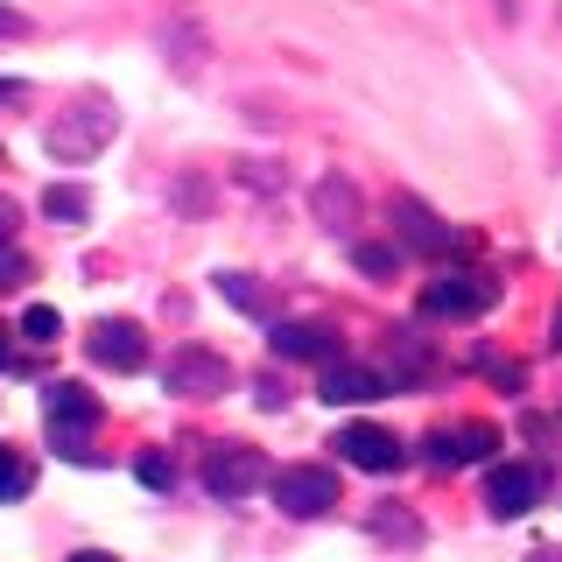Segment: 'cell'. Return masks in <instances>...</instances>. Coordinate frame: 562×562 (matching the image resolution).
Instances as JSON below:
<instances>
[{"label":"cell","instance_id":"1","mask_svg":"<svg viewBox=\"0 0 562 562\" xmlns=\"http://www.w3.org/2000/svg\"><path fill=\"white\" fill-rule=\"evenodd\" d=\"M43 408H49V443H57L70 464H85V443H92V429H99V401L85 394L78 380H57V386H43Z\"/></svg>","mask_w":562,"mask_h":562},{"label":"cell","instance_id":"2","mask_svg":"<svg viewBox=\"0 0 562 562\" xmlns=\"http://www.w3.org/2000/svg\"><path fill=\"white\" fill-rule=\"evenodd\" d=\"M274 506H281L289 520L330 514V506H338V471H324V464H289V471H274Z\"/></svg>","mask_w":562,"mask_h":562},{"label":"cell","instance_id":"3","mask_svg":"<svg viewBox=\"0 0 562 562\" xmlns=\"http://www.w3.org/2000/svg\"><path fill=\"white\" fill-rule=\"evenodd\" d=\"M105 140H113V105L85 99V105H70L57 127H49V155H57V162H85V155L105 148Z\"/></svg>","mask_w":562,"mask_h":562},{"label":"cell","instance_id":"4","mask_svg":"<svg viewBox=\"0 0 562 562\" xmlns=\"http://www.w3.org/2000/svg\"><path fill=\"white\" fill-rule=\"evenodd\" d=\"M541 492H549V471H541V464H492L485 506L499 520H520V514H535V506H541Z\"/></svg>","mask_w":562,"mask_h":562},{"label":"cell","instance_id":"5","mask_svg":"<svg viewBox=\"0 0 562 562\" xmlns=\"http://www.w3.org/2000/svg\"><path fill=\"white\" fill-rule=\"evenodd\" d=\"M499 303V281L492 274H436L422 289V316H479Z\"/></svg>","mask_w":562,"mask_h":562},{"label":"cell","instance_id":"6","mask_svg":"<svg viewBox=\"0 0 562 562\" xmlns=\"http://www.w3.org/2000/svg\"><path fill=\"white\" fill-rule=\"evenodd\" d=\"M260 450H246V443H218V450H204V492L211 499H246V492L260 485Z\"/></svg>","mask_w":562,"mask_h":562},{"label":"cell","instance_id":"7","mask_svg":"<svg viewBox=\"0 0 562 562\" xmlns=\"http://www.w3.org/2000/svg\"><path fill=\"white\" fill-rule=\"evenodd\" d=\"M233 386V366L218 359V351H204V345H183L169 359V394H190V401H211V394H225Z\"/></svg>","mask_w":562,"mask_h":562},{"label":"cell","instance_id":"8","mask_svg":"<svg viewBox=\"0 0 562 562\" xmlns=\"http://www.w3.org/2000/svg\"><path fill=\"white\" fill-rule=\"evenodd\" d=\"M499 450V429H485V422H471V429H436L422 457H429L436 471H457V464H479V457Z\"/></svg>","mask_w":562,"mask_h":562},{"label":"cell","instance_id":"9","mask_svg":"<svg viewBox=\"0 0 562 562\" xmlns=\"http://www.w3.org/2000/svg\"><path fill=\"white\" fill-rule=\"evenodd\" d=\"M394 225H401V246H408V254H457V233L422 198H394Z\"/></svg>","mask_w":562,"mask_h":562},{"label":"cell","instance_id":"10","mask_svg":"<svg viewBox=\"0 0 562 562\" xmlns=\"http://www.w3.org/2000/svg\"><path fill=\"white\" fill-rule=\"evenodd\" d=\"M92 359L113 366V373H134L148 359V338H140V324H127V316H105V324H92Z\"/></svg>","mask_w":562,"mask_h":562},{"label":"cell","instance_id":"11","mask_svg":"<svg viewBox=\"0 0 562 562\" xmlns=\"http://www.w3.org/2000/svg\"><path fill=\"white\" fill-rule=\"evenodd\" d=\"M316 394L330 401V408H359V401H380L386 394V373H373V366H345V359H330L324 366V386Z\"/></svg>","mask_w":562,"mask_h":562},{"label":"cell","instance_id":"12","mask_svg":"<svg viewBox=\"0 0 562 562\" xmlns=\"http://www.w3.org/2000/svg\"><path fill=\"white\" fill-rule=\"evenodd\" d=\"M338 450H345V464H359V471H394L401 464V443L386 429H373V422H345Z\"/></svg>","mask_w":562,"mask_h":562},{"label":"cell","instance_id":"13","mask_svg":"<svg viewBox=\"0 0 562 562\" xmlns=\"http://www.w3.org/2000/svg\"><path fill=\"white\" fill-rule=\"evenodd\" d=\"M281 359H330L338 351V338H330L324 324H274V338H268Z\"/></svg>","mask_w":562,"mask_h":562},{"label":"cell","instance_id":"14","mask_svg":"<svg viewBox=\"0 0 562 562\" xmlns=\"http://www.w3.org/2000/svg\"><path fill=\"white\" fill-rule=\"evenodd\" d=\"M316 218H324L330 233H345V225L359 218V190H351L345 176H324V183H316Z\"/></svg>","mask_w":562,"mask_h":562},{"label":"cell","instance_id":"15","mask_svg":"<svg viewBox=\"0 0 562 562\" xmlns=\"http://www.w3.org/2000/svg\"><path fill=\"white\" fill-rule=\"evenodd\" d=\"M43 211H49L57 225H78V218H92V198H85L78 183H49V190H43Z\"/></svg>","mask_w":562,"mask_h":562},{"label":"cell","instance_id":"16","mask_svg":"<svg viewBox=\"0 0 562 562\" xmlns=\"http://www.w3.org/2000/svg\"><path fill=\"white\" fill-rule=\"evenodd\" d=\"M218 295H225L233 310H246V316H260V310H268V295L254 289V274H218Z\"/></svg>","mask_w":562,"mask_h":562},{"label":"cell","instance_id":"17","mask_svg":"<svg viewBox=\"0 0 562 562\" xmlns=\"http://www.w3.org/2000/svg\"><path fill=\"white\" fill-rule=\"evenodd\" d=\"M57 330H64V316L49 310V303H29V310H22V338H29V345H57Z\"/></svg>","mask_w":562,"mask_h":562},{"label":"cell","instance_id":"18","mask_svg":"<svg viewBox=\"0 0 562 562\" xmlns=\"http://www.w3.org/2000/svg\"><path fill=\"white\" fill-rule=\"evenodd\" d=\"M22 492H29V464L0 443V499H22Z\"/></svg>","mask_w":562,"mask_h":562},{"label":"cell","instance_id":"19","mask_svg":"<svg viewBox=\"0 0 562 562\" xmlns=\"http://www.w3.org/2000/svg\"><path fill=\"white\" fill-rule=\"evenodd\" d=\"M134 479H140V485H155V492H169V485H176V471H169V457H162V450H140Z\"/></svg>","mask_w":562,"mask_h":562},{"label":"cell","instance_id":"20","mask_svg":"<svg viewBox=\"0 0 562 562\" xmlns=\"http://www.w3.org/2000/svg\"><path fill=\"white\" fill-rule=\"evenodd\" d=\"M351 260H359V274H394L401 268V246H359Z\"/></svg>","mask_w":562,"mask_h":562},{"label":"cell","instance_id":"21","mask_svg":"<svg viewBox=\"0 0 562 562\" xmlns=\"http://www.w3.org/2000/svg\"><path fill=\"white\" fill-rule=\"evenodd\" d=\"M22 274H29V260H22V254H14V246H8V239H0V289H14V281H22Z\"/></svg>","mask_w":562,"mask_h":562},{"label":"cell","instance_id":"22","mask_svg":"<svg viewBox=\"0 0 562 562\" xmlns=\"http://www.w3.org/2000/svg\"><path fill=\"white\" fill-rule=\"evenodd\" d=\"M485 373L499 380V386H520V366H506V359H485Z\"/></svg>","mask_w":562,"mask_h":562},{"label":"cell","instance_id":"23","mask_svg":"<svg viewBox=\"0 0 562 562\" xmlns=\"http://www.w3.org/2000/svg\"><path fill=\"white\" fill-rule=\"evenodd\" d=\"M29 22H22V14H14V8H0V35H22Z\"/></svg>","mask_w":562,"mask_h":562},{"label":"cell","instance_id":"24","mask_svg":"<svg viewBox=\"0 0 562 562\" xmlns=\"http://www.w3.org/2000/svg\"><path fill=\"white\" fill-rule=\"evenodd\" d=\"M8 366H14V345H8V330H0V373H8Z\"/></svg>","mask_w":562,"mask_h":562},{"label":"cell","instance_id":"25","mask_svg":"<svg viewBox=\"0 0 562 562\" xmlns=\"http://www.w3.org/2000/svg\"><path fill=\"white\" fill-rule=\"evenodd\" d=\"M527 562H562V549H535V555H527Z\"/></svg>","mask_w":562,"mask_h":562},{"label":"cell","instance_id":"26","mask_svg":"<svg viewBox=\"0 0 562 562\" xmlns=\"http://www.w3.org/2000/svg\"><path fill=\"white\" fill-rule=\"evenodd\" d=\"M70 562H113V555H70Z\"/></svg>","mask_w":562,"mask_h":562},{"label":"cell","instance_id":"27","mask_svg":"<svg viewBox=\"0 0 562 562\" xmlns=\"http://www.w3.org/2000/svg\"><path fill=\"white\" fill-rule=\"evenodd\" d=\"M555 351H562V310H555Z\"/></svg>","mask_w":562,"mask_h":562}]
</instances>
